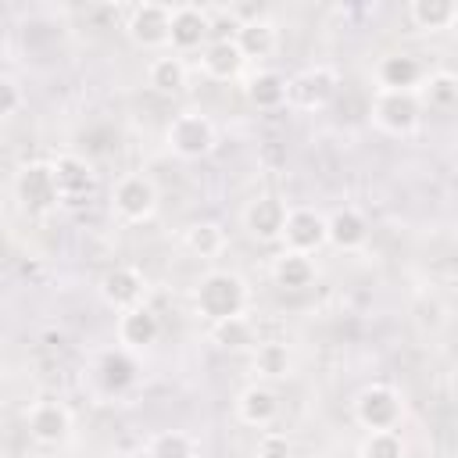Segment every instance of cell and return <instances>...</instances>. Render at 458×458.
<instances>
[{
    "mask_svg": "<svg viewBox=\"0 0 458 458\" xmlns=\"http://www.w3.org/2000/svg\"><path fill=\"white\" fill-rule=\"evenodd\" d=\"M326 225H329V243L336 250H358L369 240V218L351 204H344L333 215H326Z\"/></svg>",
    "mask_w": 458,
    "mask_h": 458,
    "instance_id": "20",
    "label": "cell"
},
{
    "mask_svg": "<svg viewBox=\"0 0 458 458\" xmlns=\"http://www.w3.org/2000/svg\"><path fill=\"white\" fill-rule=\"evenodd\" d=\"M243 64H247V57H243V50L236 47V39H215V43H208V47L200 50V72H204L208 79H215V82H233V79H240Z\"/></svg>",
    "mask_w": 458,
    "mask_h": 458,
    "instance_id": "18",
    "label": "cell"
},
{
    "mask_svg": "<svg viewBox=\"0 0 458 458\" xmlns=\"http://www.w3.org/2000/svg\"><path fill=\"white\" fill-rule=\"evenodd\" d=\"M14 197L29 215H47L61 204V186L54 175V161H29L14 172Z\"/></svg>",
    "mask_w": 458,
    "mask_h": 458,
    "instance_id": "3",
    "label": "cell"
},
{
    "mask_svg": "<svg viewBox=\"0 0 458 458\" xmlns=\"http://www.w3.org/2000/svg\"><path fill=\"white\" fill-rule=\"evenodd\" d=\"M21 104H25V93H21L18 79L14 75H4L0 79V118H14L21 111Z\"/></svg>",
    "mask_w": 458,
    "mask_h": 458,
    "instance_id": "32",
    "label": "cell"
},
{
    "mask_svg": "<svg viewBox=\"0 0 458 458\" xmlns=\"http://www.w3.org/2000/svg\"><path fill=\"white\" fill-rule=\"evenodd\" d=\"M147 86L161 97H179L190 86V68L182 61V54H157L147 64Z\"/></svg>",
    "mask_w": 458,
    "mask_h": 458,
    "instance_id": "19",
    "label": "cell"
},
{
    "mask_svg": "<svg viewBox=\"0 0 458 458\" xmlns=\"http://www.w3.org/2000/svg\"><path fill=\"white\" fill-rule=\"evenodd\" d=\"M250 365L261 379H286L293 372V354L286 347V340H261L254 351H250Z\"/></svg>",
    "mask_w": 458,
    "mask_h": 458,
    "instance_id": "25",
    "label": "cell"
},
{
    "mask_svg": "<svg viewBox=\"0 0 458 458\" xmlns=\"http://www.w3.org/2000/svg\"><path fill=\"white\" fill-rule=\"evenodd\" d=\"M254 458H293V444L279 429H265L254 444Z\"/></svg>",
    "mask_w": 458,
    "mask_h": 458,
    "instance_id": "31",
    "label": "cell"
},
{
    "mask_svg": "<svg viewBox=\"0 0 458 458\" xmlns=\"http://www.w3.org/2000/svg\"><path fill=\"white\" fill-rule=\"evenodd\" d=\"M236 419L254 429H268L279 419V394L268 383H250L236 397Z\"/></svg>",
    "mask_w": 458,
    "mask_h": 458,
    "instance_id": "17",
    "label": "cell"
},
{
    "mask_svg": "<svg viewBox=\"0 0 458 458\" xmlns=\"http://www.w3.org/2000/svg\"><path fill=\"white\" fill-rule=\"evenodd\" d=\"M333 93H336V72L326 68V64H311V68H304L290 79L286 104L297 107V111H318L333 100Z\"/></svg>",
    "mask_w": 458,
    "mask_h": 458,
    "instance_id": "11",
    "label": "cell"
},
{
    "mask_svg": "<svg viewBox=\"0 0 458 458\" xmlns=\"http://www.w3.org/2000/svg\"><path fill=\"white\" fill-rule=\"evenodd\" d=\"M408 454V444L397 429H376L361 440V451L358 458H404Z\"/></svg>",
    "mask_w": 458,
    "mask_h": 458,
    "instance_id": "29",
    "label": "cell"
},
{
    "mask_svg": "<svg viewBox=\"0 0 458 458\" xmlns=\"http://www.w3.org/2000/svg\"><path fill=\"white\" fill-rule=\"evenodd\" d=\"M157 186H154V179L150 175H143V172H129V175H122L118 182H114V190H111V208H114V215L125 222V225H143V222H150L154 218V211H157Z\"/></svg>",
    "mask_w": 458,
    "mask_h": 458,
    "instance_id": "4",
    "label": "cell"
},
{
    "mask_svg": "<svg viewBox=\"0 0 458 458\" xmlns=\"http://www.w3.org/2000/svg\"><path fill=\"white\" fill-rule=\"evenodd\" d=\"M376 79H379V89H408V93H415L419 82H422V64L411 54H386L376 64Z\"/></svg>",
    "mask_w": 458,
    "mask_h": 458,
    "instance_id": "21",
    "label": "cell"
},
{
    "mask_svg": "<svg viewBox=\"0 0 458 458\" xmlns=\"http://www.w3.org/2000/svg\"><path fill=\"white\" fill-rule=\"evenodd\" d=\"M25 429L43 447H61L72 437V411L57 397H39L25 408Z\"/></svg>",
    "mask_w": 458,
    "mask_h": 458,
    "instance_id": "8",
    "label": "cell"
},
{
    "mask_svg": "<svg viewBox=\"0 0 458 458\" xmlns=\"http://www.w3.org/2000/svg\"><path fill=\"white\" fill-rule=\"evenodd\" d=\"M247 304H250V286L243 283V276H236L229 268H211L193 286V308L211 326L243 315Z\"/></svg>",
    "mask_w": 458,
    "mask_h": 458,
    "instance_id": "1",
    "label": "cell"
},
{
    "mask_svg": "<svg viewBox=\"0 0 458 458\" xmlns=\"http://www.w3.org/2000/svg\"><path fill=\"white\" fill-rule=\"evenodd\" d=\"M283 243H286V250H297V254H315L318 247H326L329 243L326 215L315 208H290Z\"/></svg>",
    "mask_w": 458,
    "mask_h": 458,
    "instance_id": "13",
    "label": "cell"
},
{
    "mask_svg": "<svg viewBox=\"0 0 458 458\" xmlns=\"http://www.w3.org/2000/svg\"><path fill=\"white\" fill-rule=\"evenodd\" d=\"M211 43V11L200 4H175L172 11V54L204 50Z\"/></svg>",
    "mask_w": 458,
    "mask_h": 458,
    "instance_id": "10",
    "label": "cell"
},
{
    "mask_svg": "<svg viewBox=\"0 0 458 458\" xmlns=\"http://www.w3.org/2000/svg\"><path fill=\"white\" fill-rule=\"evenodd\" d=\"M114 333H118V344L129 347V351H147L150 344H157L161 336V318L150 304H136L129 311L118 315L114 322Z\"/></svg>",
    "mask_w": 458,
    "mask_h": 458,
    "instance_id": "15",
    "label": "cell"
},
{
    "mask_svg": "<svg viewBox=\"0 0 458 458\" xmlns=\"http://www.w3.org/2000/svg\"><path fill=\"white\" fill-rule=\"evenodd\" d=\"M272 279L283 290H304V286H311L315 283V261H311V254H297V250H286L283 247L272 258Z\"/></svg>",
    "mask_w": 458,
    "mask_h": 458,
    "instance_id": "23",
    "label": "cell"
},
{
    "mask_svg": "<svg viewBox=\"0 0 458 458\" xmlns=\"http://www.w3.org/2000/svg\"><path fill=\"white\" fill-rule=\"evenodd\" d=\"M172 4H136L129 11V21H125V36L140 47V50H165L172 47Z\"/></svg>",
    "mask_w": 458,
    "mask_h": 458,
    "instance_id": "6",
    "label": "cell"
},
{
    "mask_svg": "<svg viewBox=\"0 0 458 458\" xmlns=\"http://www.w3.org/2000/svg\"><path fill=\"white\" fill-rule=\"evenodd\" d=\"M143 293H147V279L132 265H111L100 276V301L107 308H114L118 315L136 308V304H143Z\"/></svg>",
    "mask_w": 458,
    "mask_h": 458,
    "instance_id": "12",
    "label": "cell"
},
{
    "mask_svg": "<svg viewBox=\"0 0 458 458\" xmlns=\"http://www.w3.org/2000/svg\"><path fill=\"white\" fill-rule=\"evenodd\" d=\"M54 175H57V186H61V200H68V204H79V200L93 197V190H97V168L82 154L54 157Z\"/></svg>",
    "mask_w": 458,
    "mask_h": 458,
    "instance_id": "14",
    "label": "cell"
},
{
    "mask_svg": "<svg viewBox=\"0 0 458 458\" xmlns=\"http://www.w3.org/2000/svg\"><path fill=\"white\" fill-rule=\"evenodd\" d=\"M354 419L358 426H365L369 433L376 429H397L404 419V401L394 386L386 383H372L354 397Z\"/></svg>",
    "mask_w": 458,
    "mask_h": 458,
    "instance_id": "7",
    "label": "cell"
},
{
    "mask_svg": "<svg viewBox=\"0 0 458 458\" xmlns=\"http://www.w3.org/2000/svg\"><path fill=\"white\" fill-rule=\"evenodd\" d=\"M372 122L390 136H411L422 122L419 93L408 89H376L372 97Z\"/></svg>",
    "mask_w": 458,
    "mask_h": 458,
    "instance_id": "5",
    "label": "cell"
},
{
    "mask_svg": "<svg viewBox=\"0 0 458 458\" xmlns=\"http://www.w3.org/2000/svg\"><path fill=\"white\" fill-rule=\"evenodd\" d=\"M211 340L218 351H254L261 340H258V329L247 315H236V318H225V322H215L211 326Z\"/></svg>",
    "mask_w": 458,
    "mask_h": 458,
    "instance_id": "27",
    "label": "cell"
},
{
    "mask_svg": "<svg viewBox=\"0 0 458 458\" xmlns=\"http://www.w3.org/2000/svg\"><path fill=\"white\" fill-rule=\"evenodd\" d=\"M93 376H97V383H100L107 394H122V390H129V386L136 383L140 365H136L132 351L118 344V347H107V351H100V354H97Z\"/></svg>",
    "mask_w": 458,
    "mask_h": 458,
    "instance_id": "16",
    "label": "cell"
},
{
    "mask_svg": "<svg viewBox=\"0 0 458 458\" xmlns=\"http://www.w3.org/2000/svg\"><path fill=\"white\" fill-rule=\"evenodd\" d=\"M286 218H290V208H286V200L276 197V193H258V197L243 208V229H247L258 243H276V240H283Z\"/></svg>",
    "mask_w": 458,
    "mask_h": 458,
    "instance_id": "9",
    "label": "cell"
},
{
    "mask_svg": "<svg viewBox=\"0 0 458 458\" xmlns=\"http://www.w3.org/2000/svg\"><path fill=\"white\" fill-rule=\"evenodd\" d=\"M408 18L422 32H447L458 21V4L454 0H411Z\"/></svg>",
    "mask_w": 458,
    "mask_h": 458,
    "instance_id": "26",
    "label": "cell"
},
{
    "mask_svg": "<svg viewBox=\"0 0 458 458\" xmlns=\"http://www.w3.org/2000/svg\"><path fill=\"white\" fill-rule=\"evenodd\" d=\"M236 47L243 50L247 61H265V57H272L276 47H279L276 21H272V18H261V21H247V25H240V32H236Z\"/></svg>",
    "mask_w": 458,
    "mask_h": 458,
    "instance_id": "24",
    "label": "cell"
},
{
    "mask_svg": "<svg viewBox=\"0 0 458 458\" xmlns=\"http://www.w3.org/2000/svg\"><path fill=\"white\" fill-rule=\"evenodd\" d=\"M426 86H429V100L458 97V79H451V75H437V79H429Z\"/></svg>",
    "mask_w": 458,
    "mask_h": 458,
    "instance_id": "33",
    "label": "cell"
},
{
    "mask_svg": "<svg viewBox=\"0 0 458 458\" xmlns=\"http://www.w3.org/2000/svg\"><path fill=\"white\" fill-rule=\"evenodd\" d=\"M147 458H193V440L182 429H161L150 437Z\"/></svg>",
    "mask_w": 458,
    "mask_h": 458,
    "instance_id": "30",
    "label": "cell"
},
{
    "mask_svg": "<svg viewBox=\"0 0 458 458\" xmlns=\"http://www.w3.org/2000/svg\"><path fill=\"white\" fill-rule=\"evenodd\" d=\"M186 247H190V254H197V258H218L222 250H225V229L218 225V222H208V218H200V222H190L186 225Z\"/></svg>",
    "mask_w": 458,
    "mask_h": 458,
    "instance_id": "28",
    "label": "cell"
},
{
    "mask_svg": "<svg viewBox=\"0 0 458 458\" xmlns=\"http://www.w3.org/2000/svg\"><path fill=\"white\" fill-rule=\"evenodd\" d=\"M165 143H168V150H172L175 157H182V161H200V157H208V154L215 150L218 132H215V122H211L208 114H200V111H182V114H175V118L168 122Z\"/></svg>",
    "mask_w": 458,
    "mask_h": 458,
    "instance_id": "2",
    "label": "cell"
},
{
    "mask_svg": "<svg viewBox=\"0 0 458 458\" xmlns=\"http://www.w3.org/2000/svg\"><path fill=\"white\" fill-rule=\"evenodd\" d=\"M290 97V79L272 72V68H258L250 79H247V100L258 107V111H279Z\"/></svg>",
    "mask_w": 458,
    "mask_h": 458,
    "instance_id": "22",
    "label": "cell"
}]
</instances>
